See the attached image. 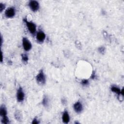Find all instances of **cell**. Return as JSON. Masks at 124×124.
Here are the masks:
<instances>
[{"label":"cell","mask_w":124,"mask_h":124,"mask_svg":"<svg viewBox=\"0 0 124 124\" xmlns=\"http://www.w3.org/2000/svg\"><path fill=\"white\" fill-rule=\"evenodd\" d=\"M22 46L24 49L26 51H29L32 48V43L26 37H23L22 38Z\"/></svg>","instance_id":"3957f363"},{"label":"cell","mask_w":124,"mask_h":124,"mask_svg":"<svg viewBox=\"0 0 124 124\" xmlns=\"http://www.w3.org/2000/svg\"><path fill=\"white\" fill-rule=\"evenodd\" d=\"M105 50V49L104 47H100V48H98L99 52L100 53H102V54H103V53H104Z\"/></svg>","instance_id":"e0dca14e"},{"label":"cell","mask_w":124,"mask_h":124,"mask_svg":"<svg viewBox=\"0 0 124 124\" xmlns=\"http://www.w3.org/2000/svg\"><path fill=\"white\" fill-rule=\"evenodd\" d=\"M7 112L5 107L4 105H2L0 108V115L2 117L7 116Z\"/></svg>","instance_id":"8fae6325"},{"label":"cell","mask_w":124,"mask_h":124,"mask_svg":"<svg viewBox=\"0 0 124 124\" xmlns=\"http://www.w3.org/2000/svg\"><path fill=\"white\" fill-rule=\"evenodd\" d=\"M73 108L77 113H80L83 110V106L80 101H77L73 105Z\"/></svg>","instance_id":"ba28073f"},{"label":"cell","mask_w":124,"mask_h":124,"mask_svg":"<svg viewBox=\"0 0 124 124\" xmlns=\"http://www.w3.org/2000/svg\"><path fill=\"white\" fill-rule=\"evenodd\" d=\"M5 8V5L4 4L0 3V12H2L3 10Z\"/></svg>","instance_id":"2e32d148"},{"label":"cell","mask_w":124,"mask_h":124,"mask_svg":"<svg viewBox=\"0 0 124 124\" xmlns=\"http://www.w3.org/2000/svg\"><path fill=\"white\" fill-rule=\"evenodd\" d=\"M36 80L37 82V84L39 85H42L45 84L46 79L44 71L42 69L40 70L39 73L36 76Z\"/></svg>","instance_id":"6da1fadb"},{"label":"cell","mask_w":124,"mask_h":124,"mask_svg":"<svg viewBox=\"0 0 124 124\" xmlns=\"http://www.w3.org/2000/svg\"><path fill=\"white\" fill-rule=\"evenodd\" d=\"M5 16L7 18H13L16 14V10L14 7L8 8L5 11Z\"/></svg>","instance_id":"8992f818"},{"label":"cell","mask_w":124,"mask_h":124,"mask_svg":"<svg viewBox=\"0 0 124 124\" xmlns=\"http://www.w3.org/2000/svg\"><path fill=\"white\" fill-rule=\"evenodd\" d=\"M1 122L3 124H8L9 123V120L7 116L2 117V120Z\"/></svg>","instance_id":"5bb4252c"},{"label":"cell","mask_w":124,"mask_h":124,"mask_svg":"<svg viewBox=\"0 0 124 124\" xmlns=\"http://www.w3.org/2000/svg\"><path fill=\"white\" fill-rule=\"evenodd\" d=\"M36 40L38 42L43 43L46 38V35L42 31H39L36 34Z\"/></svg>","instance_id":"52a82bcc"},{"label":"cell","mask_w":124,"mask_h":124,"mask_svg":"<svg viewBox=\"0 0 124 124\" xmlns=\"http://www.w3.org/2000/svg\"><path fill=\"white\" fill-rule=\"evenodd\" d=\"M42 104L45 107H47L49 105V99L47 97H44L42 100Z\"/></svg>","instance_id":"4fadbf2b"},{"label":"cell","mask_w":124,"mask_h":124,"mask_svg":"<svg viewBox=\"0 0 124 124\" xmlns=\"http://www.w3.org/2000/svg\"><path fill=\"white\" fill-rule=\"evenodd\" d=\"M3 53H2V60H1L2 62H3Z\"/></svg>","instance_id":"ffe728a7"},{"label":"cell","mask_w":124,"mask_h":124,"mask_svg":"<svg viewBox=\"0 0 124 124\" xmlns=\"http://www.w3.org/2000/svg\"><path fill=\"white\" fill-rule=\"evenodd\" d=\"M62 120L65 124H68L70 120V116L67 111H65L62 115Z\"/></svg>","instance_id":"9c48e42d"},{"label":"cell","mask_w":124,"mask_h":124,"mask_svg":"<svg viewBox=\"0 0 124 124\" xmlns=\"http://www.w3.org/2000/svg\"><path fill=\"white\" fill-rule=\"evenodd\" d=\"M32 123L33 124H38L39 123V122L37 120V119L36 118H34L33 119V122H32Z\"/></svg>","instance_id":"ac0fdd59"},{"label":"cell","mask_w":124,"mask_h":124,"mask_svg":"<svg viewBox=\"0 0 124 124\" xmlns=\"http://www.w3.org/2000/svg\"><path fill=\"white\" fill-rule=\"evenodd\" d=\"M28 5L31 10H32L33 12H36L38 11L40 7L39 3L35 0L30 1L28 4Z\"/></svg>","instance_id":"277c9868"},{"label":"cell","mask_w":124,"mask_h":124,"mask_svg":"<svg viewBox=\"0 0 124 124\" xmlns=\"http://www.w3.org/2000/svg\"><path fill=\"white\" fill-rule=\"evenodd\" d=\"M25 94L22 87H19L17 92V99L18 102H21L24 100Z\"/></svg>","instance_id":"5b68a950"},{"label":"cell","mask_w":124,"mask_h":124,"mask_svg":"<svg viewBox=\"0 0 124 124\" xmlns=\"http://www.w3.org/2000/svg\"><path fill=\"white\" fill-rule=\"evenodd\" d=\"M22 61L24 63L27 64L28 63L29 58L26 54H22Z\"/></svg>","instance_id":"7c38bea8"},{"label":"cell","mask_w":124,"mask_h":124,"mask_svg":"<svg viewBox=\"0 0 124 124\" xmlns=\"http://www.w3.org/2000/svg\"><path fill=\"white\" fill-rule=\"evenodd\" d=\"M81 84L84 85V86H85V85H87L89 84V81L88 80H86V79H84L82 80L81 82Z\"/></svg>","instance_id":"9a60e30c"},{"label":"cell","mask_w":124,"mask_h":124,"mask_svg":"<svg viewBox=\"0 0 124 124\" xmlns=\"http://www.w3.org/2000/svg\"><path fill=\"white\" fill-rule=\"evenodd\" d=\"M96 75L95 72H93L92 74V76H91V79H95V78H96Z\"/></svg>","instance_id":"d6986e66"},{"label":"cell","mask_w":124,"mask_h":124,"mask_svg":"<svg viewBox=\"0 0 124 124\" xmlns=\"http://www.w3.org/2000/svg\"><path fill=\"white\" fill-rule=\"evenodd\" d=\"M24 22H25L30 34L34 35L36 32V25L32 22H29L26 19H24Z\"/></svg>","instance_id":"7a4b0ae2"},{"label":"cell","mask_w":124,"mask_h":124,"mask_svg":"<svg viewBox=\"0 0 124 124\" xmlns=\"http://www.w3.org/2000/svg\"><path fill=\"white\" fill-rule=\"evenodd\" d=\"M111 90L112 92L115 93V94L118 95V96H120L121 95V90L118 87L115 86V85H112L111 88Z\"/></svg>","instance_id":"30bf717a"}]
</instances>
